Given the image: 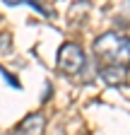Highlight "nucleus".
<instances>
[{
  "label": "nucleus",
  "mask_w": 130,
  "mask_h": 135,
  "mask_svg": "<svg viewBox=\"0 0 130 135\" xmlns=\"http://www.w3.org/2000/svg\"><path fill=\"white\" fill-rule=\"evenodd\" d=\"M94 53L104 65H130V36L121 31H104L94 39Z\"/></svg>",
  "instance_id": "obj_1"
},
{
  "label": "nucleus",
  "mask_w": 130,
  "mask_h": 135,
  "mask_svg": "<svg viewBox=\"0 0 130 135\" xmlns=\"http://www.w3.org/2000/svg\"><path fill=\"white\" fill-rule=\"evenodd\" d=\"M87 63V56H84V48L79 46L77 41H65L60 48H58V70L63 75H77L82 73V68Z\"/></svg>",
  "instance_id": "obj_2"
},
{
  "label": "nucleus",
  "mask_w": 130,
  "mask_h": 135,
  "mask_svg": "<svg viewBox=\"0 0 130 135\" xmlns=\"http://www.w3.org/2000/svg\"><path fill=\"white\" fill-rule=\"evenodd\" d=\"M46 130V116L43 113H29L22 123L14 126L12 135H43Z\"/></svg>",
  "instance_id": "obj_3"
},
{
  "label": "nucleus",
  "mask_w": 130,
  "mask_h": 135,
  "mask_svg": "<svg viewBox=\"0 0 130 135\" xmlns=\"http://www.w3.org/2000/svg\"><path fill=\"white\" fill-rule=\"evenodd\" d=\"M99 80H104L106 84H123V82L128 80V68L101 65V68H99Z\"/></svg>",
  "instance_id": "obj_4"
},
{
  "label": "nucleus",
  "mask_w": 130,
  "mask_h": 135,
  "mask_svg": "<svg viewBox=\"0 0 130 135\" xmlns=\"http://www.w3.org/2000/svg\"><path fill=\"white\" fill-rule=\"evenodd\" d=\"M10 48H12V44H10V34H7V31H0V51H5V53H7Z\"/></svg>",
  "instance_id": "obj_5"
},
{
  "label": "nucleus",
  "mask_w": 130,
  "mask_h": 135,
  "mask_svg": "<svg viewBox=\"0 0 130 135\" xmlns=\"http://www.w3.org/2000/svg\"><path fill=\"white\" fill-rule=\"evenodd\" d=\"M125 15H130V0L123 5V12H121V17H125Z\"/></svg>",
  "instance_id": "obj_6"
}]
</instances>
